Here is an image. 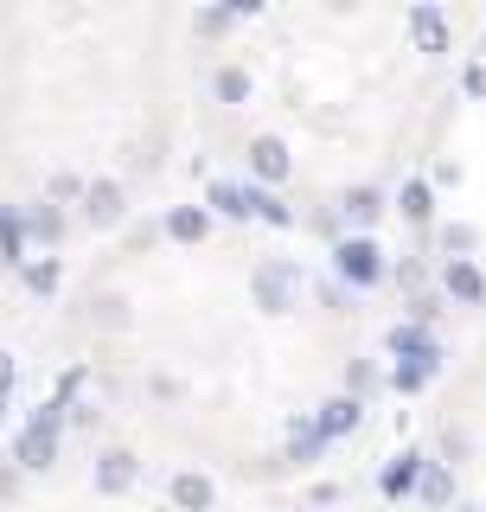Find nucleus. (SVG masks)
Wrapping results in <instances>:
<instances>
[{
    "mask_svg": "<svg viewBox=\"0 0 486 512\" xmlns=\"http://www.w3.org/2000/svg\"><path fill=\"white\" fill-rule=\"evenodd\" d=\"M320 448H327V442H320V429H301V436H295V461H314Z\"/></svg>",
    "mask_w": 486,
    "mask_h": 512,
    "instance_id": "nucleus-24",
    "label": "nucleus"
},
{
    "mask_svg": "<svg viewBox=\"0 0 486 512\" xmlns=\"http://www.w3.org/2000/svg\"><path fill=\"white\" fill-rule=\"evenodd\" d=\"M212 205H218L224 218H243V212H250V205H243V192H237V186H224V180L212 186Z\"/></svg>",
    "mask_w": 486,
    "mask_h": 512,
    "instance_id": "nucleus-21",
    "label": "nucleus"
},
{
    "mask_svg": "<svg viewBox=\"0 0 486 512\" xmlns=\"http://www.w3.org/2000/svg\"><path fill=\"white\" fill-rule=\"evenodd\" d=\"M64 404H39L32 410V423L20 429V468H45V461H52V448H58V416Z\"/></svg>",
    "mask_w": 486,
    "mask_h": 512,
    "instance_id": "nucleus-1",
    "label": "nucleus"
},
{
    "mask_svg": "<svg viewBox=\"0 0 486 512\" xmlns=\"http://www.w3.org/2000/svg\"><path fill=\"white\" fill-rule=\"evenodd\" d=\"M0 256H7V263H20V256H26V218L7 212V205H0Z\"/></svg>",
    "mask_w": 486,
    "mask_h": 512,
    "instance_id": "nucleus-13",
    "label": "nucleus"
},
{
    "mask_svg": "<svg viewBox=\"0 0 486 512\" xmlns=\"http://www.w3.org/2000/svg\"><path fill=\"white\" fill-rule=\"evenodd\" d=\"M339 212H346L352 224H378V212H384V199H378V192H371V186H352L346 199H339Z\"/></svg>",
    "mask_w": 486,
    "mask_h": 512,
    "instance_id": "nucleus-12",
    "label": "nucleus"
},
{
    "mask_svg": "<svg viewBox=\"0 0 486 512\" xmlns=\"http://www.w3.org/2000/svg\"><path fill=\"white\" fill-rule=\"evenodd\" d=\"M256 301H263V308H288V301H295V269H288V263H263V269H256Z\"/></svg>",
    "mask_w": 486,
    "mask_h": 512,
    "instance_id": "nucleus-3",
    "label": "nucleus"
},
{
    "mask_svg": "<svg viewBox=\"0 0 486 512\" xmlns=\"http://www.w3.org/2000/svg\"><path fill=\"white\" fill-rule=\"evenodd\" d=\"M173 506H186V512H205V506H212V480H205V474H173Z\"/></svg>",
    "mask_w": 486,
    "mask_h": 512,
    "instance_id": "nucleus-6",
    "label": "nucleus"
},
{
    "mask_svg": "<svg viewBox=\"0 0 486 512\" xmlns=\"http://www.w3.org/2000/svg\"><path fill=\"white\" fill-rule=\"evenodd\" d=\"M167 231L180 237V244H199V237H205V212H199V205H180V212H167Z\"/></svg>",
    "mask_w": 486,
    "mask_h": 512,
    "instance_id": "nucleus-15",
    "label": "nucleus"
},
{
    "mask_svg": "<svg viewBox=\"0 0 486 512\" xmlns=\"http://www.w3.org/2000/svg\"><path fill=\"white\" fill-rule=\"evenodd\" d=\"M448 295L455 301H486V276L474 263H448Z\"/></svg>",
    "mask_w": 486,
    "mask_h": 512,
    "instance_id": "nucleus-11",
    "label": "nucleus"
},
{
    "mask_svg": "<svg viewBox=\"0 0 486 512\" xmlns=\"http://www.w3.org/2000/svg\"><path fill=\"white\" fill-rule=\"evenodd\" d=\"M84 199H90V218H96V224H116V218H122V186H116V180H96Z\"/></svg>",
    "mask_w": 486,
    "mask_h": 512,
    "instance_id": "nucleus-10",
    "label": "nucleus"
},
{
    "mask_svg": "<svg viewBox=\"0 0 486 512\" xmlns=\"http://www.w3.org/2000/svg\"><path fill=\"white\" fill-rule=\"evenodd\" d=\"M128 480H135V455H128V448H109V455H96V487H103V493H122Z\"/></svg>",
    "mask_w": 486,
    "mask_h": 512,
    "instance_id": "nucleus-4",
    "label": "nucleus"
},
{
    "mask_svg": "<svg viewBox=\"0 0 486 512\" xmlns=\"http://www.w3.org/2000/svg\"><path fill=\"white\" fill-rule=\"evenodd\" d=\"M77 192H84V180H77V173H58V180H52V199H77Z\"/></svg>",
    "mask_w": 486,
    "mask_h": 512,
    "instance_id": "nucleus-25",
    "label": "nucleus"
},
{
    "mask_svg": "<svg viewBox=\"0 0 486 512\" xmlns=\"http://www.w3.org/2000/svg\"><path fill=\"white\" fill-rule=\"evenodd\" d=\"M218 96H224V103H243V96H250V77H243V71H218Z\"/></svg>",
    "mask_w": 486,
    "mask_h": 512,
    "instance_id": "nucleus-23",
    "label": "nucleus"
},
{
    "mask_svg": "<svg viewBox=\"0 0 486 512\" xmlns=\"http://www.w3.org/2000/svg\"><path fill=\"white\" fill-rule=\"evenodd\" d=\"M333 263H339V276H346L352 288H371L384 276V250L371 244V237H346V244L333 250Z\"/></svg>",
    "mask_w": 486,
    "mask_h": 512,
    "instance_id": "nucleus-2",
    "label": "nucleus"
},
{
    "mask_svg": "<svg viewBox=\"0 0 486 512\" xmlns=\"http://www.w3.org/2000/svg\"><path fill=\"white\" fill-rule=\"evenodd\" d=\"M26 231L52 244V237H58V212H52V205H39V212H26Z\"/></svg>",
    "mask_w": 486,
    "mask_h": 512,
    "instance_id": "nucleus-22",
    "label": "nucleus"
},
{
    "mask_svg": "<svg viewBox=\"0 0 486 512\" xmlns=\"http://www.w3.org/2000/svg\"><path fill=\"white\" fill-rule=\"evenodd\" d=\"M423 468H429L423 455H397L391 468H384V493H391V500H397V493H410L416 480H423Z\"/></svg>",
    "mask_w": 486,
    "mask_h": 512,
    "instance_id": "nucleus-9",
    "label": "nucleus"
},
{
    "mask_svg": "<svg viewBox=\"0 0 486 512\" xmlns=\"http://www.w3.org/2000/svg\"><path fill=\"white\" fill-rule=\"evenodd\" d=\"M391 352H403V359H435V340L423 327H397L391 333Z\"/></svg>",
    "mask_w": 486,
    "mask_h": 512,
    "instance_id": "nucleus-16",
    "label": "nucleus"
},
{
    "mask_svg": "<svg viewBox=\"0 0 486 512\" xmlns=\"http://www.w3.org/2000/svg\"><path fill=\"white\" fill-rule=\"evenodd\" d=\"M410 32H416V45H423V52H442V45H448V20L435 7H416L410 13Z\"/></svg>",
    "mask_w": 486,
    "mask_h": 512,
    "instance_id": "nucleus-8",
    "label": "nucleus"
},
{
    "mask_svg": "<svg viewBox=\"0 0 486 512\" xmlns=\"http://www.w3.org/2000/svg\"><path fill=\"white\" fill-rule=\"evenodd\" d=\"M397 205H403V218H416V224H423L435 199H429V186H423V180H410V186H403V199H397Z\"/></svg>",
    "mask_w": 486,
    "mask_h": 512,
    "instance_id": "nucleus-20",
    "label": "nucleus"
},
{
    "mask_svg": "<svg viewBox=\"0 0 486 512\" xmlns=\"http://www.w3.org/2000/svg\"><path fill=\"white\" fill-rule=\"evenodd\" d=\"M467 96H486V64H467Z\"/></svg>",
    "mask_w": 486,
    "mask_h": 512,
    "instance_id": "nucleus-26",
    "label": "nucleus"
},
{
    "mask_svg": "<svg viewBox=\"0 0 486 512\" xmlns=\"http://www.w3.org/2000/svg\"><path fill=\"white\" fill-rule=\"evenodd\" d=\"M250 167H256V180H282V173H288V148H282L275 135H263V141L250 148Z\"/></svg>",
    "mask_w": 486,
    "mask_h": 512,
    "instance_id": "nucleus-7",
    "label": "nucleus"
},
{
    "mask_svg": "<svg viewBox=\"0 0 486 512\" xmlns=\"http://www.w3.org/2000/svg\"><path fill=\"white\" fill-rule=\"evenodd\" d=\"M7 384H13V359H7V352H0V391H7Z\"/></svg>",
    "mask_w": 486,
    "mask_h": 512,
    "instance_id": "nucleus-27",
    "label": "nucleus"
},
{
    "mask_svg": "<svg viewBox=\"0 0 486 512\" xmlns=\"http://www.w3.org/2000/svg\"><path fill=\"white\" fill-rule=\"evenodd\" d=\"M243 205H250L256 218H269V224H288V205L275 199V192H263V186H250V192H243Z\"/></svg>",
    "mask_w": 486,
    "mask_h": 512,
    "instance_id": "nucleus-17",
    "label": "nucleus"
},
{
    "mask_svg": "<svg viewBox=\"0 0 486 512\" xmlns=\"http://www.w3.org/2000/svg\"><path fill=\"white\" fill-rule=\"evenodd\" d=\"M26 288H32V295H52V288H58V263H52V256L26 263Z\"/></svg>",
    "mask_w": 486,
    "mask_h": 512,
    "instance_id": "nucleus-19",
    "label": "nucleus"
},
{
    "mask_svg": "<svg viewBox=\"0 0 486 512\" xmlns=\"http://www.w3.org/2000/svg\"><path fill=\"white\" fill-rule=\"evenodd\" d=\"M314 429H320V442H333V436H346V429H359V404H352V397H333V404L314 416Z\"/></svg>",
    "mask_w": 486,
    "mask_h": 512,
    "instance_id": "nucleus-5",
    "label": "nucleus"
},
{
    "mask_svg": "<svg viewBox=\"0 0 486 512\" xmlns=\"http://www.w3.org/2000/svg\"><path fill=\"white\" fill-rule=\"evenodd\" d=\"M416 493H423V506H448V500H455V480H448V468H435V461H429L423 480H416Z\"/></svg>",
    "mask_w": 486,
    "mask_h": 512,
    "instance_id": "nucleus-14",
    "label": "nucleus"
},
{
    "mask_svg": "<svg viewBox=\"0 0 486 512\" xmlns=\"http://www.w3.org/2000/svg\"><path fill=\"white\" fill-rule=\"evenodd\" d=\"M435 365H442V359H403L397 365V391H423V384L435 378Z\"/></svg>",
    "mask_w": 486,
    "mask_h": 512,
    "instance_id": "nucleus-18",
    "label": "nucleus"
}]
</instances>
